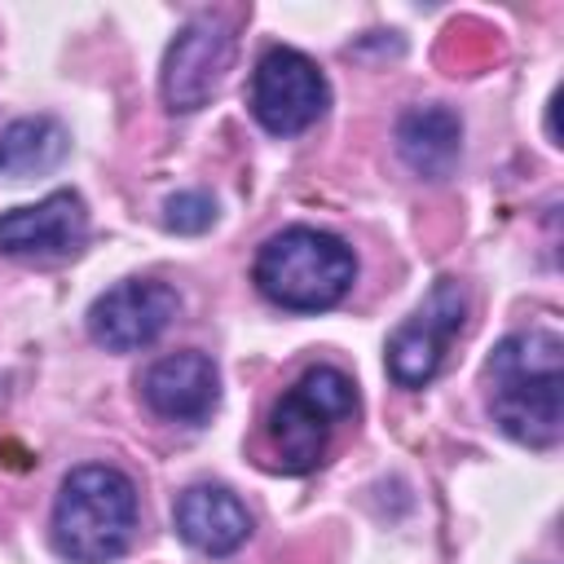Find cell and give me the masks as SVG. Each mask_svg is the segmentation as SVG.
<instances>
[{
    "label": "cell",
    "mask_w": 564,
    "mask_h": 564,
    "mask_svg": "<svg viewBox=\"0 0 564 564\" xmlns=\"http://www.w3.org/2000/svg\"><path fill=\"white\" fill-rule=\"evenodd\" d=\"M229 62H234V31L225 26V18L203 13V18L185 22L163 57V101L172 110L207 106L229 70Z\"/></svg>",
    "instance_id": "7"
},
{
    "label": "cell",
    "mask_w": 564,
    "mask_h": 564,
    "mask_svg": "<svg viewBox=\"0 0 564 564\" xmlns=\"http://www.w3.org/2000/svg\"><path fill=\"white\" fill-rule=\"evenodd\" d=\"M463 317H467V291L454 278H441L427 291V300L392 330V339H388V375L401 388H423L441 370L449 339L463 330Z\"/></svg>",
    "instance_id": "6"
},
{
    "label": "cell",
    "mask_w": 564,
    "mask_h": 564,
    "mask_svg": "<svg viewBox=\"0 0 564 564\" xmlns=\"http://www.w3.org/2000/svg\"><path fill=\"white\" fill-rule=\"evenodd\" d=\"M458 137H463V128L445 106H414L397 123L401 159L427 181L449 176V167L458 163Z\"/></svg>",
    "instance_id": "12"
},
{
    "label": "cell",
    "mask_w": 564,
    "mask_h": 564,
    "mask_svg": "<svg viewBox=\"0 0 564 564\" xmlns=\"http://www.w3.org/2000/svg\"><path fill=\"white\" fill-rule=\"evenodd\" d=\"M264 300L291 313H322L339 304L357 278V260L344 238L308 225H291L273 234L251 269Z\"/></svg>",
    "instance_id": "3"
},
{
    "label": "cell",
    "mask_w": 564,
    "mask_h": 564,
    "mask_svg": "<svg viewBox=\"0 0 564 564\" xmlns=\"http://www.w3.org/2000/svg\"><path fill=\"white\" fill-rule=\"evenodd\" d=\"M181 300L167 282L154 278H128L110 291H101L88 308V335L110 348V352H137L145 344H154L172 317H176Z\"/></svg>",
    "instance_id": "8"
},
{
    "label": "cell",
    "mask_w": 564,
    "mask_h": 564,
    "mask_svg": "<svg viewBox=\"0 0 564 564\" xmlns=\"http://www.w3.org/2000/svg\"><path fill=\"white\" fill-rule=\"evenodd\" d=\"M70 150V137L57 119L35 115V119H18L0 132V176H40L53 172Z\"/></svg>",
    "instance_id": "13"
},
{
    "label": "cell",
    "mask_w": 564,
    "mask_h": 564,
    "mask_svg": "<svg viewBox=\"0 0 564 564\" xmlns=\"http://www.w3.org/2000/svg\"><path fill=\"white\" fill-rule=\"evenodd\" d=\"M176 533L203 555H234L251 538V516L225 485H194L176 502Z\"/></svg>",
    "instance_id": "11"
},
{
    "label": "cell",
    "mask_w": 564,
    "mask_h": 564,
    "mask_svg": "<svg viewBox=\"0 0 564 564\" xmlns=\"http://www.w3.org/2000/svg\"><path fill=\"white\" fill-rule=\"evenodd\" d=\"M137 529V489L119 467H75L53 502V546L70 564H110Z\"/></svg>",
    "instance_id": "2"
},
{
    "label": "cell",
    "mask_w": 564,
    "mask_h": 564,
    "mask_svg": "<svg viewBox=\"0 0 564 564\" xmlns=\"http://www.w3.org/2000/svg\"><path fill=\"white\" fill-rule=\"evenodd\" d=\"M485 388H489V414L494 423L529 445L551 449L564 432V339L551 326H529L507 335L489 361H485Z\"/></svg>",
    "instance_id": "1"
},
{
    "label": "cell",
    "mask_w": 564,
    "mask_h": 564,
    "mask_svg": "<svg viewBox=\"0 0 564 564\" xmlns=\"http://www.w3.org/2000/svg\"><path fill=\"white\" fill-rule=\"evenodd\" d=\"M88 242V212L75 189H53L0 216V251L13 260H66Z\"/></svg>",
    "instance_id": "9"
},
{
    "label": "cell",
    "mask_w": 564,
    "mask_h": 564,
    "mask_svg": "<svg viewBox=\"0 0 564 564\" xmlns=\"http://www.w3.org/2000/svg\"><path fill=\"white\" fill-rule=\"evenodd\" d=\"M330 106L326 75L317 62H308L295 48H264V57L251 70V115L273 137H295L313 128Z\"/></svg>",
    "instance_id": "5"
},
{
    "label": "cell",
    "mask_w": 564,
    "mask_h": 564,
    "mask_svg": "<svg viewBox=\"0 0 564 564\" xmlns=\"http://www.w3.org/2000/svg\"><path fill=\"white\" fill-rule=\"evenodd\" d=\"M141 397L172 423H203L220 401V375L203 352H172L145 370Z\"/></svg>",
    "instance_id": "10"
},
{
    "label": "cell",
    "mask_w": 564,
    "mask_h": 564,
    "mask_svg": "<svg viewBox=\"0 0 564 564\" xmlns=\"http://www.w3.org/2000/svg\"><path fill=\"white\" fill-rule=\"evenodd\" d=\"M357 414V388L335 366L304 370L269 410L264 441L273 454V467L286 476H304L322 463L330 432Z\"/></svg>",
    "instance_id": "4"
},
{
    "label": "cell",
    "mask_w": 564,
    "mask_h": 564,
    "mask_svg": "<svg viewBox=\"0 0 564 564\" xmlns=\"http://www.w3.org/2000/svg\"><path fill=\"white\" fill-rule=\"evenodd\" d=\"M212 220H216V203L198 189H185V194L167 198V207H163V225L176 234H203Z\"/></svg>",
    "instance_id": "14"
}]
</instances>
